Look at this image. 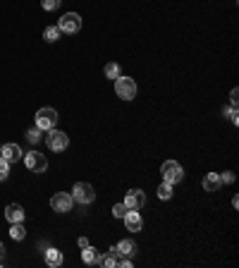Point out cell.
Returning <instances> with one entry per match:
<instances>
[{
  "label": "cell",
  "mask_w": 239,
  "mask_h": 268,
  "mask_svg": "<svg viewBox=\"0 0 239 268\" xmlns=\"http://www.w3.org/2000/svg\"><path fill=\"white\" fill-rule=\"evenodd\" d=\"M10 237H12V240H24V237H27V228H24L22 223H12V228H10Z\"/></svg>",
  "instance_id": "e0dca14e"
},
{
  "label": "cell",
  "mask_w": 239,
  "mask_h": 268,
  "mask_svg": "<svg viewBox=\"0 0 239 268\" xmlns=\"http://www.w3.org/2000/svg\"><path fill=\"white\" fill-rule=\"evenodd\" d=\"M227 118H230V120L234 122V125H237V122H239V113H237V105H232L230 111H227Z\"/></svg>",
  "instance_id": "484cf974"
},
{
  "label": "cell",
  "mask_w": 239,
  "mask_h": 268,
  "mask_svg": "<svg viewBox=\"0 0 239 268\" xmlns=\"http://www.w3.org/2000/svg\"><path fill=\"white\" fill-rule=\"evenodd\" d=\"M72 199L79 203H91L96 199V192H93V187L89 182H77L72 189Z\"/></svg>",
  "instance_id": "8992f818"
},
{
  "label": "cell",
  "mask_w": 239,
  "mask_h": 268,
  "mask_svg": "<svg viewBox=\"0 0 239 268\" xmlns=\"http://www.w3.org/2000/svg\"><path fill=\"white\" fill-rule=\"evenodd\" d=\"M43 38H46L48 43H55L57 38H60V29H57V27H48L46 31H43Z\"/></svg>",
  "instance_id": "ffe728a7"
},
{
  "label": "cell",
  "mask_w": 239,
  "mask_h": 268,
  "mask_svg": "<svg viewBox=\"0 0 239 268\" xmlns=\"http://www.w3.org/2000/svg\"><path fill=\"white\" fill-rule=\"evenodd\" d=\"M46 144H48L50 151H65L67 144H70V139H67L65 132H60V130L53 127V130H48V134H46Z\"/></svg>",
  "instance_id": "277c9868"
},
{
  "label": "cell",
  "mask_w": 239,
  "mask_h": 268,
  "mask_svg": "<svg viewBox=\"0 0 239 268\" xmlns=\"http://www.w3.org/2000/svg\"><path fill=\"white\" fill-rule=\"evenodd\" d=\"M160 173H163V180L170 182V185H175V182H182L184 180V170L177 160H165V163L160 166Z\"/></svg>",
  "instance_id": "7a4b0ae2"
},
{
  "label": "cell",
  "mask_w": 239,
  "mask_h": 268,
  "mask_svg": "<svg viewBox=\"0 0 239 268\" xmlns=\"http://www.w3.org/2000/svg\"><path fill=\"white\" fill-rule=\"evenodd\" d=\"M27 139H29V141H31V144H36L38 139H41V130H38V127H36V130L31 127V130L27 132Z\"/></svg>",
  "instance_id": "cb8c5ba5"
},
{
  "label": "cell",
  "mask_w": 239,
  "mask_h": 268,
  "mask_svg": "<svg viewBox=\"0 0 239 268\" xmlns=\"http://www.w3.org/2000/svg\"><path fill=\"white\" fill-rule=\"evenodd\" d=\"M119 259H122V254H119L117 247H115V249H110L105 256H101V259H98V263H101V266H105V268H112V266H117Z\"/></svg>",
  "instance_id": "5bb4252c"
},
{
  "label": "cell",
  "mask_w": 239,
  "mask_h": 268,
  "mask_svg": "<svg viewBox=\"0 0 239 268\" xmlns=\"http://www.w3.org/2000/svg\"><path fill=\"white\" fill-rule=\"evenodd\" d=\"M220 180L222 182H234V175H232V173H225V175H220Z\"/></svg>",
  "instance_id": "83f0119b"
},
{
  "label": "cell",
  "mask_w": 239,
  "mask_h": 268,
  "mask_svg": "<svg viewBox=\"0 0 239 268\" xmlns=\"http://www.w3.org/2000/svg\"><path fill=\"white\" fill-rule=\"evenodd\" d=\"M0 158L8 160V163H15L22 158V151H19L17 144H5V146H0Z\"/></svg>",
  "instance_id": "30bf717a"
},
{
  "label": "cell",
  "mask_w": 239,
  "mask_h": 268,
  "mask_svg": "<svg viewBox=\"0 0 239 268\" xmlns=\"http://www.w3.org/2000/svg\"><path fill=\"white\" fill-rule=\"evenodd\" d=\"M230 101H232V105H237V101H239V91H237V89H232V96H230Z\"/></svg>",
  "instance_id": "4316f807"
},
{
  "label": "cell",
  "mask_w": 239,
  "mask_h": 268,
  "mask_svg": "<svg viewBox=\"0 0 239 268\" xmlns=\"http://www.w3.org/2000/svg\"><path fill=\"white\" fill-rule=\"evenodd\" d=\"M127 206H125V203H117V206H115V208H112V213H115V218H125V216H127Z\"/></svg>",
  "instance_id": "7402d4cb"
},
{
  "label": "cell",
  "mask_w": 239,
  "mask_h": 268,
  "mask_svg": "<svg viewBox=\"0 0 239 268\" xmlns=\"http://www.w3.org/2000/svg\"><path fill=\"white\" fill-rule=\"evenodd\" d=\"M82 259H84V263H98V259H101V256H98V251L93 249V247H86V249H82Z\"/></svg>",
  "instance_id": "2e32d148"
},
{
  "label": "cell",
  "mask_w": 239,
  "mask_h": 268,
  "mask_svg": "<svg viewBox=\"0 0 239 268\" xmlns=\"http://www.w3.org/2000/svg\"><path fill=\"white\" fill-rule=\"evenodd\" d=\"M220 187H222V180L218 173H208V175L203 177V189L206 192H218Z\"/></svg>",
  "instance_id": "4fadbf2b"
},
{
  "label": "cell",
  "mask_w": 239,
  "mask_h": 268,
  "mask_svg": "<svg viewBox=\"0 0 239 268\" xmlns=\"http://www.w3.org/2000/svg\"><path fill=\"white\" fill-rule=\"evenodd\" d=\"M60 3H63V0H41L43 10H57L60 8Z\"/></svg>",
  "instance_id": "603a6c76"
},
{
  "label": "cell",
  "mask_w": 239,
  "mask_h": 268,
  "mask_svg": "<svg viewBox=\"0 0 239 268\" xmlns=\"http://www.w3.org/2000/svg\"><path fill=\"white\" fill-rule=\"evenodd\" d=\"M72 194H67V192H57L53 199H50V206H53V211L55 213H70L72 211Z\"/></svg>",
  "instance_id": "ba28073f"
},
{
  "label": "cell",
  "mask_w": 239,
  "mask_h": 268,
  "mask_svg": "<svg viewBox=\"0 0 239 268\" xmlns=\"http://www.w3.org/2000/svg\"><path fill=\"white\" fill-rule=\"evenodd\" d=\"M5 218L10 223H22L24 221V208L19 206V203H10L8 208H5Z\"/></svg>",
  "instance_id": "7c38bea8"
},
{
  "label": "cell",
  "mask_w": 239,
  "mask_h": 268,
  "mask_svg": "<svg viewBox=\"0 0 239 268\" xmlns=\"http://www.w3.org/2000/svg\"><path fill=\"white\" fill-rule=\"evenodd\" d=\"M8 173H10V163L0 158V180H5V177H8Z\"/></svg>",
  "instance_id": "d4e9b609"
},
{
  "label": "cell",
  "mask_w": 239,
  "mask_h": 268,
  "mask_svg": "<svg viewBox=\"0 0 239 268\" xmlns=\"http://www.w3.org/2000/svg\"><path fill=\"white\" fill-rule=\"evenodd\" d=\"M134 249H137V244H134L132 240H122L117 244V251L122 254V256H132V254H134Z\"/></svg>",
  "instance_id": "ac0fdd59"
},
{
  "label": "cell",
  "mask_w": 239,
  "mask_h": 268,
  "mask_svg": "<svg viewBox=\"0 0 239 268\" xmlns=\"http://www.w3.org/2000/svg\"><path fill=\"white\" fill-rule=\"evenodd\" d=\"M115 93H117L122 101H132L137 96V84L132 77H117L115 79Z\"/></svg>",
  "instance_id": "6da1fadb"
},
{
  "label": "cell",
  "mask_w": 239,
  "mask_h": 268,
  "mask_svg": "<svg viewBox=\"0 0 239 268\" xmlns=\"http://www.w3.org/2000/svg\"><path fill=\"white\" fill-rule=\"evenodd\" d=\"M46 263L48 266H60V263H63V254H60V249H53V247H50V249H46Z\"/></svg>",
  "instance_id": "9a60e30c"
},
{
  "label": "cell",
  "mask_w": 239,
  "mask_h": 268,
  "mask_svg": "<svg viewBox=\"0 0 239 268\" xmlns=\"http://www.w3.org/2000/svg\"><path fill=\"white\" fill-rule=\"evenodd\" d=\"M57 29H60V31H65V34H77V31L82 29V17H79L77 12H67V15H63V17H60Z\"/></svg>",
  "instance_id": "5b68a950"
},
{
  "label": "cell",
  "mask_w": 239,
  "mask_h": 268,
  "mask_svg": "<svg viewBox=\"0 0 239 268\" xmlns=\"http://www.w3.org/2000/svg\"><path fill=\"white\" fill-rule=\"evenodd\" d=\"M24 163L31 173H46L48 168V158L43 153H38V151H29L27 156H24Z\"/></svg>",
  "instance_id": "52a82bcc"
},
{
  "label": "cell",
  "mask_w": 239,
  "mask_h": 268,
  "mask_svg": "<svg viewBox=\"0 0 239 268\" xmlns=\"http://www.w3.org/2000/svg\"><path fill=\"white\" fill-rule=\"evenodd\" d=\"M122 203L127 206L129 211H139V208H144V203H146V194H144L141 189H129Z\"/></svg>",
  "instance_id": "9c48e42d"
},
{
  "label": "cell",
  "mask_w": 239,
  "mask_h": 268,
  "mask_svg": "<svg viewBox=\"0 0 239 268\" xmlns=\"http://www.w3.org/2000/svg\"><path fill=\"white\" fill-rule=\"evenodd\" d=\"M105 77H108V79H117L119 77V65L117 63H108V65H105Z\"/></svg>",
  "instance_id": "44dd1931"
},
{
  "label": "cell",
  "mask_w": 239,
  "mask_h": 268,
  "mask_svg": "<svg viewBox=\"0 0 239 268\" xmlns=\"http://www.w3.org/2000/svg\"><path fill=\"white\" fill-rule=\"evenodd\" d=\"M122 221H125V225H127V230H132V232H139L141 230V225H144V221H141V216H139L137 211H127V216H125Z\"/></svg>",
  "instance_id": "8fae6325"
},
{
  "label": "cell",
  "mask_w": 239,
  "mask_h": 268,
  "mask_svg": "<svg viewBox=\"0 0 239 268\" xmlns=\"http://www.w3.org/2000/svg\"><path fill=\"white\" fill-rule=\"evenodd\" d=\"M57 122V113L55 108H41V111L36 113V127L38 130H53Z\"/></svg>",
  "instance_id": "3957f363"
},
{
  "label": "cell",
  "mask_w": 239,
  "mask_h": 268,
  "mask_svg": "<svg viewBox=\"0 0 239 268\" xmlns=\"http://www.w3.org/2000/svg\"><path fill=\"white\" fill-rule=\"evenodd\" d=\"M3 259H5V247H3V242H0V263H3Z\"/></svg>",
  "instance_id": "f546056e"
},
{
  "label": "cell",
  "mask_w": 239,
  "mask_h": 268,
  "mask_svg": "<svg viewBox=\"0 0 239 268\" xmlns=\"http://www.w3.org/2000/svg\"><path fill=\"white\" fill-rule=\"evenodd\" d=\"M158 199H172V185L170 182H163V185L158 187Z\"/></svg>",
  "instance_id": "d6986e66"
},
{
  "label": "cell",
  "mask_w": 239,
  "mask_h": 268,
  "mask_svg": "<svg viewBox=\"0 0 239 268\" xmlns=\"http://www.w3.org/2000/svg\"><path fill=\"white\" fill-rule=\"evenodd\" d=\"M79 247H82V249H86V247H89V240H86V237H79Z\"/></svg>",
  "instance_id": "f1b7e54d"
}]
</instances>
